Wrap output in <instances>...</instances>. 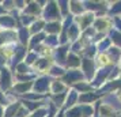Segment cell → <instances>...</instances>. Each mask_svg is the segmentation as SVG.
Returning a JSON list of instances; mask_svg holds the SVG:
<instances>
[{
	"label": "cell",
	"mask_w": 121,
	"mask_h": 117,
	"mask_svg": "<svg viewBox=\"0 0 121 117\" xmlns=\"http://www.w3.org/2000/svg\"><path fill=\"white\" fill-rule=\"evenodd\" d=\"M41 18H42L46 23L63 22V18H61L60 11H59V7H57V1H48L46 6L42 8Z\"/></svg>",
	"instance_id": "obj_1"
},
{
	"label": "cell",
	"mask_w": 121,
	"mask_h": 117,
	"mask_svg": "<svg viewBox=\"0 0 121 117\" xmlns=\"http://www.w3.org/2000/svg\"><path fill=\"white\" fill-rule=\"evenodd\" d=\"M53 79L49 75H41L33 82V93L46 95L50 91V83Z\"/></svg>",
	"instance_id": "obj_2"
},
{
	"label": "cell",
	"mask_w": 121,
	"mask_h": 117,
	"mask_svg": "<svg viewBox=\"0 0 121 117\" xmlns=\"http://www.w3.org/2000/svg\"><path fill=\"white\" fill-rule=\"evenodd\" d=\"M86 80L84 79V75H83L82 69H67L65 75L61 78V82L65 84L67 87H72L73 84L79 83V82H83Z\"/></svg>",
	"instance_id": "obj_3"
},
{
	"label": "cell",
	"mask_w": 121,
	"mask_h": 117,
	"mask_svg": "<svg viewBox=\"0 0 121 117\" xmlns=\"http://www.w3.org/2000/svg\"><path fill=\"white\" fill-rule=\"evenodd\" d=\"M69 46L71 44H65V45H59L56 49H53V61L56 65L65 68V61H67V56L69 53Z\"/></svg>",
	"instance_id": "obj_4"
},
{
	"label": "cell",
	"mask_w": 121,
	"mask_h": 117,
	"mask_svg": "<svg viewBox=\"0 0 121 117\" xmlns=\"http://www.w3.org/2000/svg\"><path fill=\"white\" fill-rule=\"evenodd\" d=\"M14 86V82H12V71L7 67H1L0 68V90L3 93H7L10 91Z\"/></svg>",
	"instance_id": "obj_5"
},
{
	"label": "cell",
	"mask_w": 121,
	"mask_h": 117,
	"mask_svg": "<svg viewBox=\"0 0 121 117\" xmlns=\"http://www.w3.org/2000/svg\"><path fill=\"white\" fill-rule=\"evenodd\" d=\"M93 27L97 33H109L110 29H113V19L108 15L105 17H95V21L93 23Z\"/></svg>",
	"instance_id": "obj_6"
},
{
	"label": "cell",
	"mask_w": 121,
	"mask_h": 117,
	"mask_svg": "<svg viewBox=\"0 0 121 117\" xmlns=\"http://www.w3.org/2000/svg\"><path fill=\"white\" fill-rule=\"evenodd\" d=\"M82 72L84 75V79L86 82H91L95 76V72H97V65H95V61L94 59H86V57H82Z\"/></svg>",
	"instance_id": "obj_7"
},
{
	"label": "cell",
	"mask_w": 121,
	"mask_h": 117,
	"mask_svg": "<svg viewBox=\"0 0 121 117\" xmlns=\"http://www.w3.org/2000/svg\"><path fill=\"white\" fill-rule=\"evenodd\" d=\"M112 68H113V67L99 68V69H97L94 79L90 82V84H91V87H93V89L98 90L101 86H104V84L106 83V80H108V78H109V74H110V69H112Z\"/></svg>",
	"instance_id": "obj_8"
},
{
	"label": "cell",
	"mask_w": 121,
	"mask_h": 117,
	"mask_svg": "<svg viewBox=\"0 0 121 117\" xmlns=\"http://www.w3.org/2000/svg\"><path fill=\"white\" fill-rule=\"evenodd\" d=\"M94 21H95V14H93V12H84L79 17H73V22L79 26L80 31H84L86 29L91 27Z\"/></svg>",
	"instance_id": "obj_9"
},
{
	"label": "cell",
	"mask_w": 121,
	"mask_h": 117,
	"mask_svg": "<svg viewBox=\"0 0 121 117\" xmlns=\"http://www.w3.org/2000/svg\"><path fill=\"white\" fill-rule=\"evenodd\" d=\"M31 90H33V82H17V83H14L10 91L17 97H22V95L30 93Z\"/></svg>",
	"instance_id": "obj_10"
},
{
	"label": "cell",
	"mask_w": 121,
	"mask_h": 117,
	"mask_svg": "<svg viewBox=\"0 0 121 117\" xmlns=\"http://www.w3.org/2000/svg\"><path fill=\"white\" fill-rule=\"evenodd\" d=\"M121 89V79H117V80H109L106 82L104 86H101L98 90H97V94H99L101 97L105 94H110L116 90H120Z\"/></svg>",
	"instance_id": "obj_11"
},
{
	"label": "cell",
	"mask_w": 121,
	"mask_h": 117,
	"mask_svg": "<svg viewBox=\"0 0 121 117\" xmlns=\"http://www.w3.org/2000/svg\"><path fill=\"white\" fill-rule=\"evenodd\" d=\"M0 27H1V30H15V29L21 27V25L10 14H6V15L0 17Z\"/></svg>",
	"instance_id": "obj_12"
},
{
	"label": "cell",
	"mask_w": 121,
	"mask_h": 117,
	"mask_svg": "<svg viewBox=\"0 0 121 117\" xmlns=\"http://www.w3.org/2000/svg\"><path fill=\"white\" fill-rule=\"evenodd\" d=\"M52 67V59H46V57H39L37 61L33 64V71L35 74H44L46 71H49V68Z\"/></svg>",
	"instance_id": "obj_13"
},
{
	"label": "cell",
	"mask_w": 121,
	"mask_h": 117,
	"mask_svg": "<svg viewBox=\"0 0 121 117\" xmlns=\"http://www.w3.org/2000/svg\"><path fill=\"white\" fill-rule=\"evenodd\" d=\"M95 65L97 68H109V67H114V64L112 61V59L109 57V55L105 52V53H98L95 56Z\"/></svg>",
	"instance_id": "obj_14"
},
{
	"label": "cell",
	"mask_w": 121,
	"mask_h": 117,
	"mask_svg": "<svg viewBox=\"0 0 121 117\" xmlns=\"http://www.w3.org/2000/svg\"><path fill=\"white\" fill-rule=\"evenodd\" d=\"M78 100H79V93L75 91L73 89H69L68 91H67L65 102H64L63 109H64V110H68V109L73 108L75 105H78Z\"/></svg>",
	"instance_id": "obj_15"
},
{
	"label": "cell",
	"mask_w": 121,
	"mask_h": 117,
	"mask_svg": "<svg viewBox=\"0 0 121 117\" xmlns=\"http://www.w3.org/2000/svg\"><path fill=\"white\" fill-rule=\"evenodd\" d=\"M22 14H26V15H30V17L41 18V14H42V8L38 6L37 1H27V4L25 7V10L22 11Z\"/></svg>",
	"instance_id": "obj_16"
},
{
	"label": "cell",
	"mask_w": 121,
	"mask_h": 117,
	"mask_svg": "<svg viewBox=\"0 0 121 117\" xmlns=\"http://www.w3.org/2000/svg\"><path fill=\"white\" fill-rule=\"evenodd\" d=\"M82 65V57L69 52L67 56V61H65V69H79Z\"/></svg>",
	"instance_id": "obj_17"
},
{
	"label": "cell",
	"mask_w": 121,
	"mask_h": 117,
	"mask_svg": "<svg viewBox=\"0 0 121 117\" xmlns=\"http://www.w3.org/2000/svg\"><path fill=\"white\" fill-rule=\"evenodd\" d=\"M101 100V95L97 94V93H84V94H79V100H78V104L79 105H91L94 102Z\"/></svg>",
	"instance_id": "obj_18"
},
{
	"label": "cell",
	"mask_w": 121,
	"mask_h": 117,
	"mask_svg": "<svg viewBox=\"0 0 121 117\" xmlns=\"http://www.w3.org/2000/svg\"><path fill=\"white\" fill-rule=\"evenodd\" d=\"M69 90V87H67L65 84L61 82V79H53L50 83V94H64Z\"/></svg>",
	"instance_id": "obj_19"
},
{
	"label": "cell",
	"mask_w": 121,
	"mask_h": 117,
	"mask_svg": "<svg viewBox=\"0 0 121 117\" xmlns=\"http://www.w3.org/2000/svg\"><path fill=\"white\" fill-rule=\"evenodd\" d=\"M17 35H18V41H19V44L25 46V48H27L29 45V41H30V31H29V27H18L17 29Z\"/></svg>",
	"instance_id": "obj_20"
},
{
	"label": "cell",
	"mask_w": 121,
	"mask_h": 117,
	"mask_svg": "<svg viewBox=\"0 0 121 117\" xmlns=\"http://www.w3.org/2000/svg\"><path fill=\"white\" fill-rule=\"evenodd\" d=\"M84 12H86V10L83 7V1H75V0L69 1V14L72 17H79Z\"/></svg>",
	"instance_id": "obj_21"
},
{
	"label": "cell",
	"mask_w": 121,
	"mask_h": 117,
	"mask_svg": "<svg viewBox=\"0 0 121 117\" xmlns=\"http://www.w3.org/2000/svg\"><path fill=\"white\" fill-rule=\"evenodd\" d=\"M61 31V22H49L45 25L44 33L46 35H59Z\"/></svg>",
	"instance_id": "obj_22"
},
{
	"label": "cell",
	"mask_w": 121,
	"mask_h": 117,
	"mask_svg": "<svg viewBox=\"0 0 121 117\" xmlns=\"http://www.w3.org/2000/svg\"><path fill=\"white\" fill-rule=\"evenodd\" d=\"M80 34H82V31H80L79 26L73 22L71 26H69V29H68V33H67V35H68V42H69V44H72V42L78 41V39L80 38Z\"/></svg>",
	"instance_id": "obj_23"
},
{
	"label": "cell",
	"mask_w": 121,
	"mask_h": 117,
	"mask_svg": "<svg viewBox=\"0 0 121 117\" xmlns=\"http://www.w3.org/2000/svg\"><path fill=\"white\" fill-rule=\"evenodd\" d=\"M45 38H46V34H45L44 31H42V33L35 34V35H31V37H30V41H29V45H27V49L33 50L34 48H37L38 45L42 44Z\"/></svg>",
	"instance_id": "obj_24"
},
{
	"label": "cell",
	"mask_w": 121,
	"mask_h": 117,
	"mask_svg": "<svg viewBox=\"0 0 121 117\" xmlns=\"http://www.w3.org/2000/svg\"><path fill=\"white\" fill-rule=\"evenodd\" d=\"M45 25H46V22H45L42 18H37L35 19V22L29 27V31H30V35H35V34L38 33H42L45 29Z\"/></svg>",
	"instance_id": "obj_25"
},
{
	"label": "cell",
	"mask_w": 121,
	"mask_h": 117,
	"mask_svg": "<svg viewBox=\"0 0 121 117\" xmlns=\"http://www.w3.org/2000/svg\"><path fill=\"white\" fill-rule=\"evenodd\" d=\"M67 69L64 67H60V65H56V64H52V67L49 68L48 71V75L50 78H56V79H61L64 75H65Z\"/></svg>",
	"instance_id": "obj_26"
},
{
	"label": "cell",
	"mask_w": 121,
	"mask_h": 117,
	"mask_svg": "<svg viewBox=\"0 0 121 117\" xmlns=\"http://www.w3.org/2000/svg\"><path fill=\"white\" fill-rule=\"evenodd\" d=\"M109 57L112 59V61L114 65H118L120 64V60H121V49L120 48H117V46H110L109 50L106 52Z\"/></svg>",
	"instance_id": "obj_27"
},
{
	"label": "cell",
	"mask_w": 121,
	"mask_h": 117,
	"mask_svg": "<svg viewBox=\"0 0 121 117\" xmlns=\"http://www.w3.org/2000/svg\"><path fill=\"white\" fill-rule=\"evenodd\" d=\"M71 89H73L75 91L80 93V94H84V93H91V91H94V89L91 87V84L88 83V82H86V80H83V82H79V83L73 84Z\"/></svg>",
	"instance_id": "obj_28"
},
{
	"label": "cell",
	"mask_w": 121,
	"mask_h": 117,
	"mask_svg": "<svg viewBox=\"0 0 121 117\" xmlns=\"http://www.w3.org/2000/svg\"><path fill=\"white\" fill-rule=\"evenodd\" d=\"M65 97H67V93H64V94H55V95L50 94L49 101L57 108V109H63L64 102H65Z\"/></svg>",
	"instance_id": "obj_29"
},
{
	"label": "cell",
	"mask_w": 121,
	"mask_h": 117,
	"mask_svg": "<svg viewBox=\"0 0 121 117\" xmlns=\"http://www.w3.org/2000/svg\"><path fill=\"white\" fill-rule=\"evenodd\" d=\"M108 38L110 39V42L113 44V46H117L121 49V33L117 31L114 29H110V31L108 33Z\"/></svg>",
	"instance_id": "obj_30"
},
{
	"label": "cell",
	"mask_w": 121,
	"mask_h": 117,
	"mask_svg": "<svg viewBox=\"0 0 121 117\" xmlns=\"http://www.w3.org/2000/svg\"><path fill=\"white\" fill-rule=\"evenodd\" d=\"M110 6L108 7V17L114 18L121 15V1H113L109 3Z\"/></svg>",
	"instance_id": "obj_31"
},
{
	"label": "cell",
	"mask_w": 121,
	"mask_h": 117,
	"mask_svg": "<svg viewBox=\"0 0 121 117\" xmlns=\"http://www.w3.org/2000/svg\"><path fill=\"white\" fill-rule=\"evenodd\" d=\"M21 101L18 100L17 102H14V104H10L8 106H6L4 108V117H14L15 116V113H17V110L21 108Z\"/></svg>",
	"instance_id": "obj_32"
},
{
	"label": "cell",
	"mask_w": 121,
	"mask_h": 117,
	"mask_svg": "<svg viewBox=\"0 0 121 117\" xmlns=\"http://www.w3.org/2000/svg\"><path fill=\"white\" fill-rule=\"evenodd\" d=\"M83 57L86 59H95V56L98 55V50H97V45L94 44H90L88 46H86L82 52Z\"/></svg>",
	"instance_id": "obj_33"
},
{
	"label": "cell",
	"mask_w": 121,
	"mask_h": 117,
	"mask_svg": "<svg viewBox=\"0 0 121 117\" xmlns=\"http://www.w3.org/2000/svg\"><path fill=\"white\" fill-rule=\"evenodd\" d=\"M57 7H59V11H60V15L63 19L69 15V1L60 0V1H57Z\"/></svg>",
	"instance_id": "obj_34"
},
{
	"label": "cell",
	"mask_w": 121,
	"mask_h": 117,
	"mask_svg": "<svg viewBox=\"0 0 121 117\" xmlns=\"http://www.w3.org/2000/svg\"><path fill=\"white\" fill-rule=\"evenodd\" d=\"M42 44L45 46H48L50 49H53V48H57L59 45H60V41H59V35H46V38L44 39V42Z\"/></svg>",
	"instance_id": "obj_35"
},
{
	"label": "cell",
	"mask_w": 121,
	"mask_h": 117,
	"mask_svg": "<svg viewBox=\"0 0 121 117\" xmlns=\"http://www.w3.org/2000/svg\"><path fill=\"white\" fill-rule=\"evenodd\" d=\"M14 74H19V75H26V74H35L33 71V68L29 67V65H26L25 63H19L17 67H15V69H14Z\"/></svg>",
	"instance_id": "obj_36"
},
{
	"label": "cell",
	"mask_w": 121,
	"mask_h": 117,
	"mask_svg": "<svg viewBox=\"0 0 121 117\" xmlns=\"http://www.w3.org/2000/svg\"><path fill=\"white\" fill-rule=\"evenodd\" d=\"M112 46V42H110V39L108 37H105L102 41H99L98 44H97V50H98V53H105V52H108L109 48Z\"/></svg>",
	"instance_id": "obj_37"
},
{
	"label": "cell",
	"mask_w": 121,
	"mask_h": 117,
	"mask_svg": "<svg viewBox=\"0 0 121 117\" xmlns=\"http://www.w3.org/2000/svg\"><path fill=\"white\" fill-rule=\"evenodd\" d=\"M39 59V56L35 53V52H33V50H29L27 55H26V57H25V60H23V63L26 64V65H29V67H33V64L37 60Z\"/></svg>",
	"instance_id": "obj_38"
},
{
	"label": "cell",
	"mask_w": 121,
	"mask_h": 117,
	"mask_svg": "<svg viewBox=\"0 0 121 117\" xmlns=\"http://www.w3.org/2000/svg\"><path fill=\"white\" fill-rule=\"evenodd\" d=\"M46 98V95H41L37 93H27L21 97V100H27V101H33V102H39V101H44Z\"/></svg>",
	"instance_id": "obj_39"
},
{
	"label": "cell",
	"mask_w": 121,
	"mask_h": 117,
	"mask_svg": "<svg viewBox=\"0 0 121 117\" xmlns=\"http://www.w3.org/2000/svg\"><path fill=\"white\" fill-rule=\"evenodd\" d=\"M83 49H84V45H83V42L80 41V39L72 42L71 46H69V52H72V53H75V55H78V56L82 55Z\"/></svg>",
	"instance_id": "obj_40"
},
{
	"label": "cell",
	"mask_w": 121,
	"mask_h": 117,
	"mask_svg": "<svg viewBox=\"0 0 121 117\" xmlns=\"http://www.w3.org/2000/svg\"><path fill=\"white\" fill-rule=\"evenodd\" d=\"M65 117H82V105H75L73 108L65 110Z\"/></svg>",
	"instance_id": "obj_41"
},
{
	"label": "cell",
	"mask_w": 121,
	"mask_h": 117,
	"mask_svg": "<svg viewBox=\"0 0 121 117\" xmlns=\"http://www.w3.org/2000/svg\"><path fill=\"white\" fill-rule=\"evenodd\" d=\"M95 108L93 105H82V117H94Z\"/></svg>",
	"instance_id": "obj_42"
},
{
	"label": "cell",
	"mask_w": 121,
	"mask_h": 117,
	"mask_svg": "<svg viewBox=\"0 0 121 117\" xmlns=\"http://www.w3.org/2000/svg\"><path fill=\"white\" fill-rule=\"evenodd\" d=\"M117 79H121V68H120V65H114V67L110 69L108 80H117Z\"/></svg>",
	"instance_id": "obj_43"
},
{
	"label": "cell",
	"mask_w": 121,
	"mask_h": 117,
	"mask_svg": "<svg viewBox=\"0 0 121 117\" xmlns=\"http://www.w3.org/2000/svg\"><path fill=\"white\" fill-rule=\"evenodd\" d=\"M46 116H48V105L38 108L37 110H34L29 117H46Z\"/></svg>",
	"instance_id": "obj_44"
},
{
	"label": "cell",
	"mask_w": 121,
	"mask_h": 117,
	"mask_svg": "<svg viewBox=\"0 0 121 117\" xmlns=\"http://www.w3.org/2000/svg\"><path fill=\"white\" fill-rule=\"evenodd\" d=\"M1 7L6 11H12L15 8V1H12V0H4V1H1Z\"/></svg>",
	"instance_id": "obj_45"
},
{
	"label": "cell",
	"mask_w": 121,
	"mask_h": 117,
	"mask_svg": "<svg viewBox=\"0 0 121 117\" xmlns=\"http://www.w3.org/2000/svg\"><path fill=\"white\" fill-rule=\"evenodd\" d=\"M29 116H30L29 110L26 109V108H23V106L21 105V108L17 110V113H15V116H14V117H29Z\"/></svg>",
	"instance_id": "obj_46"
},
{
	"label": "cell",
	"mask_w": 121,
	"mask_h": 117,
	"mask_svg": "<svg viewBox=\"0 0 121 117\" xmlns=\"http://www.w3.org/2000/svg\"><path fill=\"white\" fill-rule=\"evenodd\" d=\"M56 113H57V108L49 101V104H48V116L46 117H55Z\"/></svg>",
	"instance_id": "obj_47"
},
{
	"label": "cell",
	"mask_w": 121,
	"mask_h": 117,
	"mask_svg": "<svg viewBox=\"0 0 121 117\" xmlns=\"http://www.w3.org/2000/svg\"><path fill=\"white\" fill-rule=\"evenodd\" d=\"M113 19V29L121 33V17H114Z\"/></svg>",
	"instance_id": "obj_48"
},
{
	"label": "cell",
	"mask_w": 121,
	"mask_h": 117,
	"mask_svg": "<svg viewBox=\"0 0 121 117\" xmlns=\"http://www.w3.org/2000/svg\"><path fill=\"white\" fill-rule=\"evenodd\" d=\"M10 105V102L7 100V95L6 93H3L1 90H0V106H3V108H6V106Z\"/></svg>",
	"instance_id": "obj_49"
},
{
	"label": "cell",
	"mask_w": 121,
	"mask_h": 117,
	"mask_svg": "<svg viewBox=\"0 0 121 117\" xmlns=\"http://www.w3.org/2000/svg\"><path fill=\"white\" fill-rule=\"evenodd\" d=\"M26 4H27V1H19V0H15V8H17L18 11H21V12L25 10Z\"/></svg>",
	"instance_id": "obj_50"
},
{
	"label": "cell",
	"mask_w": 121,
	"mask_h": 117,
	"mask_svg": "<svg viewBox=\"0 0 121 117\" xmlns=\"http://www.w3.org/2000/svg\"><path fill=\"white\" fill-rule=\"evenodd\" d=\"M55 117H65V110L64 109H59L57 113L55 114Z\"/></svg>",
	"instance_id": "obj_51"
},
{
	"label": "cell",
	"mask_w": 121,
	"mask_h": 117,
	"mask_svg": "<svg viewBox=\"0 0 121 117\" xmlns=\"http://www.w3.org/2000/svg\"><path fill=\"white\" fill-rule=\"evenodd\" d=\"M6 14H7V11L1 7V1H0V17H3V15H6Z\"/></svg>",
	"instance_id": "obj_52"
},
{
	"label": "cell",
	"mask_w": 121,
	"mask_h": 117,
	"mask_svg": "<svg viewBox=\"0 0 121 117\" xmlns=\"http://www.w3.org/2000/svg\"><path fill=\"white\" fill-rule=\"evenodd\" d=\"M0 117H4V108L0 106Z\"/></svg>",
	"instance_id": "obj_53"
},
{
	"label": "cell",
	"mask_w": 121,
	"mask_h": 117,
	"mask_svg": "<svg viewBox=\"0 0 121 117\" xmlns=\"http://www.w3.org/2000/svg\"><path fill=\"white\" fill-rule=\"evenodd\" d=\"M116 95H117V98L121 101V89L120 90H117V93H116Z\"/></svg>",
	"instance_id": "obj_54"
},
{
	"label": "cell",
	"mask_w": 121,
	"mask_h": 117,
	"mask_svg": "<svg viewBox=\"0 0 121 117\" xmlns=\"http://www.w3.org/2000/svg\"><path fill=\"white\" fill-rule=\"evenodd\" d=\"M118 65H120V68H121V60H120V64H118Z\"/></svg>",
	"instance_id": "obj_55"
},
{
	"label": "cell",
	"mask_w": 121,
	"mask_h": 117,
	"mask_svg": "<svg viewBox=\"0 0 121 117\" xmlns=\"http://www.w3.org/2000/svg\"><path fill=\"white\" fill-rule=\"evenodd\" d=\"M117 117H121V113H120V114H118V116H117Z\"/></svg>",
	"instance_id": "obj_56"
},
{
	"label": "cell",
	"mask_w": 121,
	"mask_h": 117,
	"mask_svg": "<svg viewBox=\"0 0 121 117\" xmlns=\"http://www.w3.org/2000/svg\"><path fill=\"white\" fill-rule=\"evenodd\" d=\"M0 31H1V27H0Z\"/></svg>",
	"instance_id": "obj_57"
}]
</instances>
